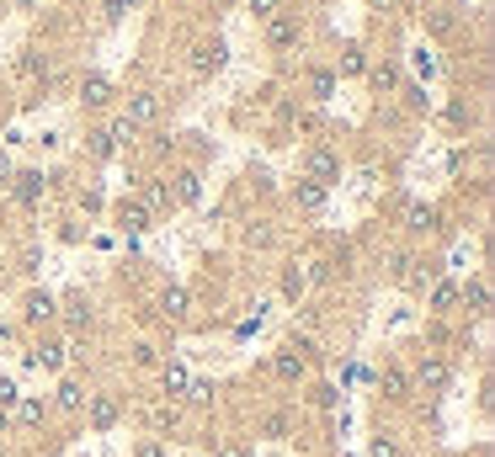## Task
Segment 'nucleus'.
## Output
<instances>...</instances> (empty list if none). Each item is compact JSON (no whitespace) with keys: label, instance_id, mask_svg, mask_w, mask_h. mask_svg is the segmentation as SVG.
Instances as JSON below:
<instances>
[{"label":"nucleus","instance_id":"nucleus-21","mask_svg":"<svg viewBox=\"0 0 495 457\" xmlns=\"http://www.w3.org/2000/svg\"><path fill=\"white\" fill-rule=\"evenodd\" d=\"M186 304H192V298H186V287H165V293H160V314H165V319H182Z\"/></svg>","mask_w":495,"mask_h":457},{"label":"nucleus","instance_id":"nucleus-40","mask_svg":"<svg viewBox=\"0 0 495 457\" xmlns=\"http://www.w3.org/2000/svg\"><path fill=\"white\" fill-rule=\"evenodd\" d=\"M133 5H139V0H123V11H133Z\"/></svg>","mask_w":495,"mask_h":457},{"label":"nucleus","instance_id":"nucleus-16","mask_svg":"<svg viewBox=\"0 0 495 457\" xmlns=\"http://www.w3.org/2000/svg\"><path fill=\"white\" fill-rule=\"evenodd\" d=\"M293 203H299L304 213H320V208H325V186H314V182H304V176H299V186H293Z\"/></svg>","mask_w":495,"mask_h":457},{"label":"nucleus","instance_id":"nucleus-36","mask_svg":"<svg viewBox=\"0 0 495 457\" xmlns=\"http://www.w3.org/2000/svg\"><path fill=\"white\" fill-rule=\"evenodd\" d=\"M250 11H256V16H267V22H272V16H278V0H250Z\"/></svg>","mask_w":495,"mask_h":457},{"label":"nucleus","instance_id":"nucleus-31","mask_svg":"<svg viewBox=\"0 0 495 457\" xmlns=\"http://www.w3.org/2000/svg\"><path fill=\"white\" fill-rule=\"evenodd\" d=\"M373 80H378V91H395V86H400V69L384 64V69H373Z\"/></svg>","mask_w":495,"mask_h":457},{"label":"nucleus","instance_id":"nucleus-28","mask_svg":"<svg viewBox=\"0 0 495 457\" xmlns=\"http://www.w3.org/2000/svg\"><path fill=\"white\" fill-rule=\"evenodd\" d=\"M373 457H400V441H395L389 431H378V436H373Z\"/></svg>","mask_w":495,"mask_h":457},{"label":"nucleus","instance_id":"nucleus-38","mask_svg":"<svg viewBox=\"0 0 495 457\" xmlns=\"http://www.w3.org/2000/svg\"><path fill=\"white\" fill-rule=\"evenodd\" d=\"M133 457H165V447H160V441H139V452Z\"/></svg>","mask_w":495,"mask_h":457},{"label":"nucleus","instance_id":"nucleus-12","mask_svg":"<svg viewBox=\"0 0 495 457\" xmlns=\"http://www.w3.org/2000/svg\"><path fill=\"white\" fill-rule=\"evenodd\" d=\"M80 101L86 107H112V80L107 75H86L80 80Z\"/></svg>","mask_w":495,"mask_h":457},{"label":"nucleus","instance_id":"nucleus-14","mask_svg":"<svg viewBox=\"0 0 495 457\" xmlns=\"http://www.w3.org/2000/svg\"><path fill=\"white\" fill-rule=\"evenodd\" d=\"M378 389H384V399H410V372H405V367H384V372H378Z\"/></svg>","mask_w":495,"mask_h":457},{"label":"nucleus","instance_id":"nucleus-1","mask_svg":"<svg viewBox=\"0 0 495 457\" xmlns=\"http://www.w3.org/2000/svg\"><path fill=\"white\" fill-rule=\"evenodd\" d=\"M310 351H314L310 340H288L278 357H272V378H278V383H299V378L310 372Z\"/></svg>","mask_w":495,"mask_h":457},{"label":"nucleus","instance_id":"nucleus-22","mask_svg":"<svg viewBox=\"0 0 495 457\" xmlns=\"http://www.w3.org/2000/svg\"><path fill=\"white\" fill-rule=\"evenodd\" d=\"M64 319H69V330H91V304L75 293V298L64 304Z\"/></svg>","mask_w":495,"mask_h":457},{"label":"nucleus","instance_id":"nucleus-5","mask_svg":"<svg viewBox=\"0 0 495 457\" xmlns=\"http://www.w3.org/2000/svg\"><path fill=\"white\" fill-rule=\"evenodd\" d=\"M86 421H91V431H112L118 421H123V404L112 394H91L86 399Z\"/></svg>","mask_w":495,"mask_h":457},{"label":"nucleus","instance_id":"nucleus-8","mask_svg":"<svg viewBox=\"0 0 495 457\" xmlns=\"http://www.w3.org/2000/svg\"><path fill=\"white\" fill-rule=\"evenodd\" d=\"M416 378H421V389H448L453 383V367H448V357H421V367H416Z\"/></svg>","mask_w":495,"mask_h":457},{"label":"nucleus","instance_id":"nucleus-39","mask_svg":"<svg viewBox=\"0 0 495 457\" xmlns=\"http://www.w3.org/2000/svg\"><path fill=\"white\" fill-rule=\"evenodd\" d=\"M5 431H11V415H5V410H0V441H5Z\"/></svg>","mask_w":495,"mask_h":457},{"label":"nucleus","instance_id":"nucleus-30","mask_svg":"<svg viewBox=\"0 0 495 457\" xmlns=\"http://www.w3.org/2000/svg\"><path fill=\"white\" fill-rule=\"evenodd\" d=\"M16 399H22V389H16V383H11V378H0V410H5V415H11V410H16Z\"/></svg>","mask_w":495,"mask_h":457},{"label":"nucleus","instance_id":"nucleus-7","mask_svg":"<svg viewBox=\"0 0 495 457\" xmlns=\"http://www.w3.org/2000/svg\"><path fill=\"white\" fill-rule=\"evenodd\" d=\"M224 69V43L218 37H203V43H192V75H218Z\"/></svg>","mask_w":495,"mask_h":457},{"label":"nucleus","instance_id":"nucleus-20","mask_svg":"<svg viewBox=\"0 0 495 457\" xmlns=\"http://www.w3.org/2000/svg\"><path fill=\"white\" fill-rule=\"evenodd\" d=\"M86 389H80V383H75V378H64L59 383V394H54V404H59V410H86Z\"/></svg>","mask_w":495,"mask_h":457},{"label":"nucleus","instance_id":"nucleus-3","mask_svg":"<svg viewBox=\"0 0 495 457\" xmlns=\"http://www.w3.org/2000/svg\"><path fill=\"white\" fill-rule=\"evenodd\" d=\"M59 319V304H54V293H43V287H32L27 298H22V325L37 330V325H54Z\"/></svg>","mask_w":495,"mask_h":457},{"label":"nucleus","instance_id":"nucleus-24","mask_svg":"<svg viewBox=\"0 0 495 457\" xmlns=\"http://www.w3.org/2000/svg\"><path fill=\"white\" fill-rule=\"evenodd\" d=\"M64 362H69V357H64L59 340H54V346H37V351H32V367H48V372H59Z\"/></svg>","mask_w":495,"mask_h":457},{"label":"nucleus","instance_id":"nucleus-32","mask_svg":"<svg viewBox=\"0 0 495 457\" xmlns=\"http://www.w3.org/2000/svg\"><path fill=\"white\" fill-rule=\"evenodd\" d=\"M314 404H320V410H331V404H336V399H341V389H336V383H320V389H314Z\"/></svg>","mask_w":495,"mask_h":457},{"label":"nucleus","instance_id":"nucleus-19","mask_svg":"<svg viewBox=\"0 0 495 457\" xmlns=\"http://www.w3.org/2000/svg\"><path fill=\"white\" fill-rule=\"evenodd\" d=\"M11 426H43V399H16Z\"/></svg>","mask_w":495,"mask_h":457},{"label":"nucleus","instance_id":"nucleus-17","mask_svg":"<svg viewBox=\"0 0 495 457\" xmlns=\"http://www.w3.org/2000/svg\"><path fill=\"white\" fill-rule=\"evenodd\" d=\"M160 383H165V394H171V399H182V394H186V383H192V372H186L182 362H165Z\"/></svg>","mask_w":495,"mask_h":457},{"label":"nucleus","instance_id":"nucleus-10","mask_svg":"<svg viewBox=\"0 0 495 457\" xmlns=\"http://www.w3.org/2000/svg\"><path fill=\"white\" fill-rule=\"evenodd\" d=\"M150 208H144V203H118V229H123V234H144V229H150Z\"/></svg>","mask_w":495,"mask_h":457},{"label":"nucleus","instance_id":"nucleus-15","mask_svg":"<svg viewBox=\"0 0 495 457\" xmlns=\"http://www.w3.org/2000/svg\"><path fill=\"white\" fill-rule=\"evenodd\" d=\"M458 298H464L474 314H490V282H485V276H474L469 287H458Z\"/></svg>","mask_w":495,"mask_h":457},{"label":"nucleus","instance_id":"nucleus-6","mask_svg":"<svg viewBox=\"0 0 495 457\" xmlns=\"http://www.w3.org/2000/svg\"><path fill=\"white\" fill-rule=\"evenodd\" d=\"M160 118V96L155 91H133L128 96V112H123V122L139 133V128H150V122Z\"/></svg>","mask_w":495,"mask_h":457},{"label":"nucleus","instance_id":"nucleus-41","mask_svg":"<svg viewBox=\"0 0 495 457\" xmlns=\"http://www.w3.org/2000/svg\"><path fill=\"white\" fill-rule=\"evenodd\" d=\"M0 452H5V447H0Z\"/></svg>","mask_w":495,"mask_h":457},{"label":"nucleus","instance_id":"nucleus-23","mask_svg":"<svg viewBox=\"0 0 495 457\" xmlns=\"http://www.w3.org/2000/svg\"><path fill=\"white\" fill-rule=\"evenodd\" d=\"M144 208H150V213L176 208V203H171V186H165V182H150V186H144Z\"/></svg>","mask_w":495,"mask_h":457},{"label":"nucleus","instance_id":"nucleus-2","mask_svg":"<svg viewBox=\"0 0 495 457\" xmlns=\"http://www.w3.org/2000/svg\"><path fill=\"white\" fill-rule=\"evenodd\" d=\"M304 182H314V186H331L341 182V154L336 150H325V144H314L310 154H304Z\"/></svg>","mask_w":495,"mask_h":457},{"label":"nucleus","instance_id":"nucleus-29","mask_svg":"<svg viewBox=\"0 0 495 457\" xmlns=\"http://www.w3.org/2000/svg\"><path fill=\"white\" fill-rule=\"evenodd\" d=\"M112 150H118V144H112V133H107V128H96V133H91V154H96V160H107Z\"/></svg>","mask_w":495,"mask_h":457},{"label":"nucleus","instance_id":"nucleus-35","mask_svg":"<svg viewBox=\"0 0 495 457\" xmlns=\"http://www.w3.org/2000/svg\"><path fill=\"white\" fill-rule=\"evenodd\" d=\"M261 431H267V436H272V441H278L282 431H288V415H267V426H261Z\"/></svg>","mask_w":495,"mask_h":457},{"label":"nucleus","instance_id":"nucleus-27","mask_svg":"<svg viewBox=\"0 0 495 457\" xmlns=\"http://www.w3.org/2000/svg\"><path fill=\"white\" fill-rule=\"evenodd\" d=\"M182 399H186V404H208V399H214V383H208V378H192Z\"/></svg>","mask_w":495,"mask_h":457},{"label":"nucleus","instance_id":"nucleus-11","mask_svg":"<svg viewBox=\"0 0 495 457\" xmlns=\"http://www.w3.org/2000/svg\"><path fill=\"white\" fill-rule=\"evenodd\" d=\"M437 218L442 213H437L432 203H410V208H405V229H410V234H432Z\"/></svg>","mask_w":495,"mask_h":457},{"label":"nucleus","instance_id":"nucleus-13","mask_svg":"<svg viewBox=\"0 0 495 457\" xmlns=\"http://www.w3.org/2000/svg\"><path fill=\"white\" fill-rule=\"evenodd\" d=\"M203 197V176L197 171H176V186H171V203H182V208H192Z\"/></svg>","mask_w":495,"mask_h":457},{"label":"nucleus","instance_id":"nucleus-34","mask_svg":"<svg viewBox=\"0 0 495 457\" xmlns=\"http://www.w3.org/2000/svg\"><path fill=\"white\" fill-rule=\"evenodd\" d=\"M363 64H368V59H363L357 48H346V59H341V69H346V75H363Z\"/></svg>","mask_w":495,"mask_h":457},{"label":"nucleus","instance_id":"nucleus-18","mask_svg":"<svg viewBox=\"0 0 495 457\" xmlns=\"http://www.w3.org/2000/svg\"><path fill=\"white\" fill-rule=\"evenodd\" d=\"M304 287H310V272H304V266H288V272H282V298H288V304H299Z\"/></svg>","mask_w":495,"mask_h":457},{"label":"nucleus","instance_id":"nucleus-4","mask_svg":"<svg viewBox=\"0 0 495 457\" xmlns=\"http://www.w3.org/2000/svg\"><path fill=\"white\" fill-rule=\"evenodd\" d=\"M5 192H16V203H22V208H37V203H43V192H48V176H43V171H16Z\"/></svg>","mask_w":495,"mask_h":457},{"label":"nucleus","instance_id":"nucleus-9","mask_svg":"<svg viewBox=\"0 0 495 457\" xmlns=\"http://www.w3.org/2000/svg\"><path fill=\"white\" fill-rule=\"evenodd\" d=\"M267 48H299V22H293V16H272V22H267Z\"/></svg>","mask_w":495,"mask_h":457},{"label":"nucleus","instance_id":"nucleus-25","mask_svg":"<svg viewBox=\"0 0 495 457\" xmlns=\"http://www.w3.org/2000/svg\"><path fill=\"white\" fill-rule=\"evenodd\" d=\"M310 96H314V101H331V96H336V75H331V69H314V75H310Z\"/></svg>","mask_w":495,"mask_h":457},{"label":"nucleus","instance_id":"nucleus-26","mask_svg":"<svg viewBox=\"0 0 495 457\" xmlns=\"http://www.w3.org/2000/svg\"><path fill=\"white\" fill-rule=\"evenodd\" d=\"M453 304H458V287H453V282H437V287H432V308H437V314H448Z\"/></svg>","mask_w":495,"mask_h":457},{"label":"nucleus","instance_id":"nucleus-33","mask_svg":"<svg viewBox=\"0 0 495 457\" xmlns=\"http://www.w3.org/2000/svg\"><path fill=\"white\" fill-rule=\"evenodd\" d=\"M133 362H139V367H155V346H150V340H139V346H133Z\"/></svg>","mask_w":495,"mask_h":457},{"label":"nucleus","instance_id":"nucleus-37","mask_svg":"<svg viewBox=\"0 0 495 457\" xmlns=\"http://www.w3.org/2000/svg\"><path fill=\"white\" fill-rule=\"evenodd\" d=\"M11 176H16V165H11V160H5V154H0V192H5V186H11Z\"/></svg>","mask_w":495,"mask_h":457}]
</instances>
